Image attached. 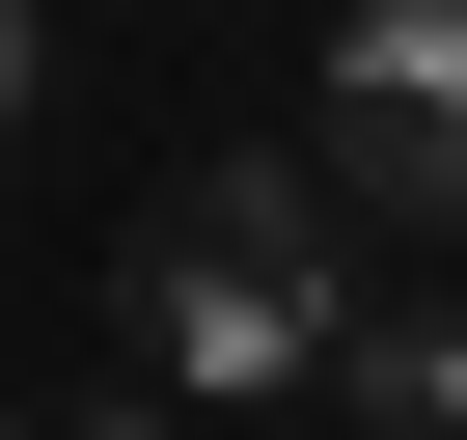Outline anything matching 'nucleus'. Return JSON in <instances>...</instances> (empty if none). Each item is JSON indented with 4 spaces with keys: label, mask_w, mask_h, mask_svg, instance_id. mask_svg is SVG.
<instances>
[{
    "label": "nucleus",
    "mask_w": 467,
    "mask_h": 440,
    "mask_svg": "<svg viewBox=\"0 0 467 440\" xmlns=\"http://www.w3.org/2000/svg\"><path fill=\"white\" fill-rule=\"evenodd\" d=\"M330 330H358V276H330V193L303 165H220V193H165V248H138V358L165 385H330Z\"/></svg>",
    "instance_id": "f257e3e1"
},
{
    "label": "nucleus",
    "mask_w": 467,
    "mask_h": 440,
    "mask_svg": "<svg viewBox=\"0 0 467 440\" xmlns=\"http://www.w3.org/2000/svg\"><path fill=\"white\" fill-rule=\"evenodd\" d=\"M303 193H330V248H412V276H467V0H358V28H330Z\"/></svg>",
    "instance_id": "f03ea898"
},
{
    "label": "nucleus",
    "mask_w": 467,
    "mask_h": 440,
    "mask_svg": "<svg viewBox=\"0 0 467 440\" xmlns=\"http://www.w3.org/2000/svg\"><path fill=\"white\" fill-rule=\"evenodd\" d=\"M330 385H358V440H467V330H330Z\"/></svg>",
    "instance_id": "7ed1b4c3"
},
{
    "label": "nucleus",
    "mask_w": 467,
    "mask_h": 440,
    "mask_svg": "<svg viewBox=\"0 0 467 440\" xmlns=\"http://www.w3.org/2000/svg\"><path fill=\"white\" fill-rule=\"evenodd\" d=\"M0 110H28V0H0Z\"/></svg>",
    "instance_id": "20e7f679"
}]
</instances>
